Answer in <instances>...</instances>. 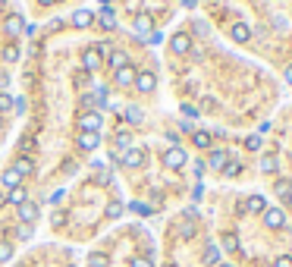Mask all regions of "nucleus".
Listing matches in <instances>:
<instances>
[{
    "label": "nucleus",
    "mask_w": 292,
    "mask_h": 267,
    "mask_svg": "<svg viewBox=\"0 0 292 267\" xmlns=\"http://www.w3.org/2000/svg\"><path fill=\"white\" fill-rule=\"evenodd\" d=\"M101 63H104V57H101V47H88V50H82V70H85V73L101 70Z\"/></svg>",
    "instance_id": "7ed1b4c3"
},
{
    "label": "nucleus",
    "mask_w": 292,
    "mask_h": 267,
    "mask_svg": "<svg viewBox=\"0 0 292 267\" xmlns=\"http://www.w3.org/2000/svg\"><path fill=\"white\" fill-rule=\"evenodd\" d=\"M192 142H195V148H211V132H204V129H195L192 132Z\"/></svg>",
    "instance_id": "f3484780"
},
{
    "label": "nucleus",
    "mask_w": 292,
    "mask_h": 267,
    "mask_svg": "<svg viewBox=\"0 0 292 267\" xmlns=\"http://www.w3.org/2000/svg\"><path fill=\"white\" fill-rule=\"evenodd\" d=\"M41 3H57V0H41Z\"/></svg>",
    "instance_id": "49530a36"
},
{
    "label": "nucleus",
    "mask_w": 292,
    "mask_h": 267,
    "mask_svg": "<svg viewBox=\"0 0 292 267\" xmlns=\"http://www.w3.org/2000/svg\"><path fill=\"white\" fill-rule=\"evenodd\" d=\"M13 170H16V173H19V176H32V173H35V163H32V160H29V157H25V154H22V157H16Z\"/></svg>",
    "instance_id": "4468645a"
},
{
    "label": "nucleus",
    "mask_w": 292,
    "mask_h": 267,
    "mask_svg": "<svg viewBox=\"0 0 292 267\" xmlns=\"http://www.w3.org/2000/svg\"><path fill=\"white\" fill-rule=\"evenodd\" d=\"M32 148H35V142H32V139H22V151H25V154H29Z\"/></svg>",
    "instance_id": "79ce46f5"
},
{
    "label": "nucleus",
    "mask_w": 292,
    "mask_h": 267,
    "mask_svg": "<svg viewBox=\"0 0 292 267\" xmlns=\"http://www.w3.org/2000/svg\"><path fill=\"white\" fill-rule=\"evenodd\" d=\"M179 236H182V239H192V236H195V214H192V211H188L185 223L179 227Z\"/></svg>",
    "instance_id": "4be33fe9"
},
{
    "label": "nucleus",
    "mask_w": 292,
    "mask_h": 267,
    "mask_svg": "<svg viewBox=\"0 0 292 267\" xmlns=\"http://www.w3.org/2000/svg\"><path fill=\"white\" fill-rule=\"evenodd\" d=\"M3 32H6V35H10V38H16V35H19V32H25V19H22V16H6V19H3Z\"/></svg>",
    "instance_id": "423d86ee"
},
{
    "label": "nucleus",
    "mask_w": 292,
    "mask_h": 267,
    "mask_svg": "<svg viewBox=\"0 0 292 267\" xmlns=\"http://www.w3.org/2000/svg\"><path fill=\"white\" fill-rule=\"evenodd\" d=\"M113 10H110V6H104V10H101V25H104V29H113Z\"/></svg>",
    "instance_id": "c85d7f7f"
},
{
    "label": "nucleus",
    "mask_w": 292,
    "mask_h": 267,
    "mask_svg": "<svg viewBox=\"0 0 292 267\" xmlns=\"http://www.w3.org/2000/svg\"><path fill=\"white\" fill-rule=\"evenodd\" d=\"M3 60H6V63H16V60H19V47H16V44H6V47H3Z\"/></svg>",
    "instance_id": "c756f323"
},
{
    "label": "nucleus",
    "mask_w": 292,
    "mask_h": 267,
    "mask_svg": "<svg viewBox=\"0 0 292 267\" xmlns=\"http://www.w3.org/2000/svg\"><path fill=\"white\" fill-rule=\"evenodd\" d=\"M277 267H292V255H280L277 258Z\"/></svg>",
    "instance_id": "a19ab883"
},
{
    "label": "nucleus",
    "mask_w": 292,
    "mask_h": 267,
    "mask_svg": "<svg viewBox=\"0 0 292 267\" xmlns=\"http://www.w3.org/2000/svg\"><path fill=\"white\" fill-rule=\"evenodd\" d=\"M261 170H264V173H273V170H277V157H273V154H264V157H261Z\"/></svg>",
    "instance_id": "cd10ccee"
},
{
    "label": "nucleus",
    "mask_w": 292,
    "mask_h": 267,
    "mask_svg": "<svg viewBox=\"0 0 292 267\" xmlns=\"http://www.w3.org/2000/svg\"><path fill=\"white\" fill-rule=\"evenodd\" d=\"M239 173H242V163H239V160H226V163H223V176H239Z\"/></svg>",
    "instance_id": "a878e982"
},
{
    "label": "nucleus",
    "mask_w": 292,
    "mask_h": 267,
    "mask_svg": "<svg viewBox=\"0 0 292 267\" xmlns=\"http://www.w3.org/2000/svg\"><path fill=\"white\" fill-rule=\"evenodd\" d=\"M119 214H123V204H119V201H110V204H107V217H110V220H116Z\"/></svg>",
    "instance_id": "7c9ffc66"
},
{
    "label": "nucleus",
    "mask_w": 292,
    "mask_h": 267,
    "mask_svg": "<svg viewBox=\"0 0 292 267\" xmlns=\"http://www.w3.org/2000/svg\"><path fill=\"white\" fill-rule=\"evenodd\" d=\"M19 220L29 227V223H35L38 220V204L35 201H25V204H19Z\"/></svg>",
    "instance_id": "1a4fd4ad"
},
{
    "label": "nucleus",
    "mask_w": 292,
    "mask_h": 267,
    "mask_svg": "<svg viewBox=\"0 0 292 267\" xmlns=\"http://www.w3.org/2000/svg\"><path fill=\"white\" fill-rule=\"evenodd\" d=\"M264 223L273 227V229H280L283 223H286V214H283L280 208H267V211H264Z\"/></svg>",
    "instance_id": "9b49d317"
},
{
    "label": "nucleus",
    "mask_w": 292,
    "mask_h": 267,
    "mask_svg": "<svg viewBox=\"0 0 292 267\" xmlns=\"http://www.w3.org/2000/svg\"><path fill=\"white\" fill-rule=\"evenodd\" d=\"M6 201L19 208V204H25V201H29V195H25V189H22V186H16V189H10V195H6Z\"/></svg>",
    "instance_id": "6ab92c4d"
},
{
    "label": "nucleus",
    "mask_w": 292,
    "mask_h": 267,
    "mask_svg": "<svg viewBox=\"0 0 292 267\" xmlns=\"http://www.w3.org/2000/svg\"><path fill=\"white\" fill-rule=\"evenodd\" d=\"M19 183H22V176L16 173L13 167H6V170H3V186H6V189H16Z\"/></svg>",
    "instance_id": "b1692460"
},
{
    "label": "nucleus",
    "mask_w": 292,
    "mask_h": 267,
    "mask_svg": "<svg viewBox=\"0 0 292 267\" xmlns=\"http://www.w3.org/2000/svg\"><path fill=\"white\" fill-rule=\"evenodd\" d=\"M135 76H139V73H135L132 66H123V70H116L113 79H116V85H123V88H126V85H135Z\"/></svg>",
    "instance_id": "ddd939ff"
},
{
    "label": "nucleus",
    "mask_w": 292,
    "mask_h": 267,
    "mask_svg": "<svg viewBox=\"0 0 292 267\" xmlns=\"http://www.w3.org/2000/svg\"><path fill=\"white\" fill-rule=\"evenodd\" d=\"M245 148H248V151H257V148H261V135H248V139H245Z\"/></svg>",
    "instance_id": "c9c22d12"
},
{
    "label": "nucleus",
    "mask_w": 292,
    "mask_h": 267,
    "mask_svg": "<svg viewBox=\"0 0 292 267\" xmlns=\"http://www.w3.org/2000/svg\"><path fill=\"white\" fill-rule=\"evenodd\" d=\"M13 258V245L10 242H0V261H10Z\"/></svg>",
    "instance_id": "f704fd0d"
},
{
    "label": "nucleus",
    "mask_w": 292,
    "mask_h": 267,
    "mask_svg": "<svg viewBox=\"0 0 292 267\" xmlns=\"http://www.w3.org/2000/svg\"><path fill=\"white\" fill-rule=\"evenodd\" d=\"M110 66H113V70H123V66H129L126 50H110Z\"/></svg>",
    "instance_id": "aec40b11"
},
{
    "label": "nucleus",
    "mask_w": 292,
    "mask_h": 267,
    "mask_svg": "<svg viewBox=\"0 0 292 267\" xmlns=\"http://www.w3.org/2000/svg\"><path fill=\"white\" fill-rule=\"evenodd\" d=\"M185 160H188V154L179 148V145H173L170 151H164V163L170 170H179V167H185Z\"/></svg>",
    "instance_id": "20e7f679"
},
{
    "label": "nucleus",
    "mask_w": 292,
    "mask_h": 267,
    "mask_svg": "<svg viewBox=\"0 0 292 267\" xmlns=\"http://www.w3.org/2000/svg\"><path fill=\"white\" fill-rule=\"evenodd\" d=\"M75 126H79V132H101V126H104V116H101L98 110H85V114H79Z\"/></svg>",
    "instance_id": "f257e3e1"
},
{
    "label": "nucleus",
    "mask_w": 292,
    "mask_h": 267,
    "mask_svg": "<svg viewBox=\"0 0 292 267\" xmlns=\"http://www.w3.org/2000/svg\"><path fill=\"white\" fill-rule=\"evenodd\" d=\"M129 267H154V264H151V258H145V255H135L132 261H129Z\"/></svg>",
    "instance_id": "473e14b6"
},
{
    "label": "nucleus",
    "mask_w": 292,
    "mask_h": 267,
    "mask_svg": "<svg viewBox=\"0 0 292 267\" xmlns=\"http://www.w3.org/2000/svg\"><path fill=\"white\" fill-rule=\"evenodd\" d=\"M217 267H233V264H217Z\"/></svg>",
    "instance_id": "de8ad7c7"
},
{
    "label": "nucleus",
    "mask_w": 292,
    "mask_h": 267,
    "mask_svg": "<svg viewBox=\"0 0 292 267\" xmlns=\"http://www.w3.org/2000/svg\"><path fill=\"white\" fill-rule=\"evenodd\" d=\"M75 145H79L82 151H94L101 145V135L98 132H79V139H75Z\"/></svg>",
    "instance_id": "0eeeda50"
},
{
    "label": "nucleus",
    "mask_w": 292,
    "mask_h": 267,
    "mask_svg": "<svg viewBox=\"0 0 292 267\" xmlns=\"http://www.w3.org/2000/svg\"><path fill=\"white\" fill-rule=\"evenodd\" d=\"M273 189H277V198H283V201H289V198H292V183H289V179H277V186H273Z\"/></svg>",
    "instance_id": "412c9836"
},
{
    "label": "nucleus",
    "mask_w": 292,
    "mask_h": 267,
    "mask_svg": "<svg viewBox=\"0 0 292 267\" xmlns=\"http://www.w3.org/2000/svg\"><path fill=\"white\" fill-rule=\"evenodd\" d=\"M211 163H214V167H220V170H223V163H226V154H223V151H214Z\"/></svg>",
    "instance_id": "4c0bfd02"
},
{
    "label": "nucleus",
    "mask_w": 292,
    "mask_h": 267,
    "mask_svg": "<svg viewBox=\"0 0 292 267\" xmlns=\"http://www.w3.org/2000/svg\"><path fill=\"white\" fill-rule=\"evenodd\" d=\"M286 82L292 85V66H289V70H286Z\"/></svg>",
    "instance_id": "a18cd8bd"
},
{
    "label": "nucleus",
    "mask_w": 292,
    "mask_h": 267,
    "mask_svg": "<svg viewBox=\"0 0 292 267\" xmlns=\"http://www.w3.org/2000/svg\"><path fill=\"white\" fill-rule=\"evenodd\" d=\"M13 110L16 114H25V98H13Z\"/></svg>",
    "instance_id": "ea45409f"
},
{
    "label": "nucleus",
    "mask_w": 292,
    "mask_h": 267,
    "mask_svg": "<svg viewBox=\"0 0 292 267\" xmlns=\"http://www.w3.org/2000/svg\"><path fill=\"white\" fill-rule=\"evenodd\" d=\"M151 25H154V19H151V16H145V13H142L139 19H135V32H139L142 38H148V35H151Z\"/></svg>",
    "instance_id": "dca6fc26"
},
{
    "label": "nucleus",
    "mask_w": 292,
    "mask_h": 267,
    "mask_svg": "<svg viewBox=\"0 0 292 267\" xmlns=\"http://www.w3.org/2000/svg\"><path fill=\"white\" fill-rule=\"evenodd\" d=\"M154 85H157V79H154V73H139L135 76V88H139L142 94H151Z\"/></svg>",
    "instance_id": "6e6552de"
},
{
    "label": "nucleus",
    "mask_w": 292,
    "mask_h": 267,
    "mask_svg": "<svg viewBox=\"0 0 292 267\" xmlns=\"http://www.w3.org/2000/svg\"><path fill=\"white\" fill-rule=\"evenodd\" d=\"M91 22H94V13L91 10H75L73 13V25H79V29H88Z\"/></svg>",
    "instance_id": "2eb2a0df"
},
{
    "label": "nucleus",
    "mask_w": 292,
    "mask_h": 267,
    "mask_svg": "<svg viewBox=\"0 0 292 267\" xmlns=\"http://www.w3.org/2000/svg\"><path fill=\"white\" fill-rule=\"evenodd\" d=\"M113 145H116V151H123V148L129 151V148H132V135H129L126 129H119V132L113 135Z\"/></svg>",
    "instance_id": "a211bd4d"
},
{
    "label": "nucleus",
    "mask_w": 292,
    "mask_h": 267,
    "mask_svg": "<svg viewBox=\"0 0 292 267\" xmlns=\"http://www.w3.org/2000/svg\"><path fill=\"white\" fill-rule=\"evenodd\" d=\"M32 236V227H25V223H22V229H19V239H29Z\"/></svg>",
    "instance_id": "37998d69"
},
{
    "label": "nucleus",
    "mask_w": 292,
    "mask_h": 267,
    "mask_svg": "<svg viewBox=\"0 0 292 267\" xmlns=\"http://www.w3.org/2000/svg\"><path fill=\"white\" fill-rule=\"evenodd\" d=\"M0 110H13V98L3 94V91H0Z\"/></svg>",
    "instance_id": "58836bf2"
},
{
    "label": "nucleus",
    "mask_w": 292,
    "mask_h": 267,
    "mask_svg": "<svg viewBox=\"0 0 292 267\" xmlns=\"http://www.w3.org/2000/svg\"><path fill=\"white\" fill-rule=\"evenodd\" d=\"M229 35H233V41H239V44H245V41L252 38V25H245V22H236L233 29H229Z\"/></svg>",
    "instance_id": "f8f14e48"
},
{
    "label": "nucleus",
    "mask_w": 292,
    "mask_h": 267,
    "mask_svg": "<svg viewBox=\"0 0 292 267\" xmlns=\"http://www.w3.org/2000/svg\"><path fill=\"white\" fill-rule=\"evenodd\" d=\"M195 3H198V0H182V6H188V10H192Z\"/></svg>",
    "instance_id": "c03bdc74"
},
{
    "label": "nucleus",
    "mask_w": 292,
    "mask_h": 267,
    "mask_svg": "<svg viewBox=\"0 0 292 267\" xmlns=\"http://www.w3.org/2000/svg\"><path fill=\"white\" fill-rule=\"evenodd\" d=\"M170 50H173V54H188V50H192V38H188L185 32H176V35L170 38Z\"/></svg>",
    "instance_id": "39448f33"
},
{
    "label": "nucleus",
    "mask_w": 292,
    "mask_h": 267,
    "mask_svg": "<svg viewBox=\"0 0 292 267\" xmlns=\"http://www.w3.org/2000/svg\"><path fill=\"white\" fill-rule=\"evenodd\" d=\"M223 248H226V252H239V236L236 232H223Z\"/></svg>",
    "instance_id": "393cba45"
},
{
    "label": "nucleus",
    "mask_w": 292,
    "mask_h": 267,
    "mask_svg": "<svg viewBox=\"0 0 292 267\" xmlns=\"http://www.w3.org/2000/svg\"><path fill=\"white\" fill-rule=\"evenodd\" d=\"M204 264H208V267H217V264H220V248H217V245H208V248H204Z\"/></svg>",
    "instance_id": "5701e85b"
},
{
    "label": "nucleus",
    "mask_w": 292,
    "mask_h": 267,
    "mask_svg": "<svg viewBox=\"0 0 292 267\" xmlns=\"http://www.w3.org/2000/svg\"><path fill=\"white\" fill-rule=\"evenodd\" d=\"M242 211H252V214H264L267 211V201H264V195H252L242 201Z\"/></svg>",
    "instance_id": "9d476101"
},
{
    "label": "nucleus",
    "mask_w": 292,
    "mask_h": 267,
    "mask_svg": "<svg viewBox=\"0 0 292 267\" xmlns=\"http://www.w3.org/2000/svg\"><path fill=\"white\" fill-rule=\"evenodd\" d=\"M126 119H129V123H142V110L139 107H129L126 110Z\"/></svg>",
    "instance_id": "72a5a7b5"
},
{
    "label": "nucleus",
    "mask_w": 292,
    "mask_h": 267,
    "mask_svg": "<svg viewBox=\"0 0 292 267\" xmlns=\"http://www.w3.org/2000/svg\"><path fill=\"white\" fill-rule=\"evenodd\" d=\"M50 223H54V227H63V223H66V214H63V211H50Z\"/></svg>",
    "instance_id": "e433bc0d"
},
{
    "label": "nucleus",
    "mask_w": 292,
    "mask_h": 267,
    "mask_svg": "<svg viewBox=\"0 0 292 267\" xmlns=\"http://www.w3.org/2000/svg\"><path fill=\"white\" fill-rule=\"evenodd\" d=\"M91 101L104 107V104H107V85H98V88H94V94H91Z\"/></svg>",
    "instance_id": "bb28decb"
},
{
    "label": "nucleus",
    "mask_w": 292,
    "mask_h": 267,
    "mask_svg": "<svg viewBox=\"0 0 292 267\" xmlns=\"http://www.w3.org/2000/svg\"><path fill=\"white\" fill-rule=\"evenodd\" d=\"M119 163H123L126 170H139L145 163V148H135V145H132L126 154H119Z\"/></svg>",
    "instance_id": "f03ea898"
},
{
    "label": "nucleus",
    "mask_w": 292,
    "mask_h": 267,
    "mask_svg": "<svg viewBox=\"0 0 292 267\" xmlns=\"http://www.w3.org/2000/svg\"><path fill=\"white\" fill-rule=\"evenodd\" d=\"M88 264H91V267H107V255H98V252H94V255H88Z\"/></svg>",
    "instance_id": "2f4dec72"
}]
</instances>
